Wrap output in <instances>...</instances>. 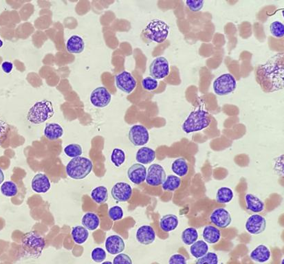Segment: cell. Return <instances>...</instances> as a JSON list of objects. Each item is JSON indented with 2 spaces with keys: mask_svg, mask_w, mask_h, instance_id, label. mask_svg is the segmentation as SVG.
<instances>
[{
  "mask_svg": "<svg viewBox=\"0 0 284 264\" xmlns=\"http://www.w3.org/2000/svg\"><path fill=\"white\" fill-rule=\"evenodd\" d=\"M256 80L265 92H275L284 89V53H280L270 57L257 67Z\"/></svg>",
  "mask_w": 284,
  "mask_h": 264,
  "instance_id": "cell-1",
  "label": "cell"
},
{
  "mask_svg": "<svg viewBox=\"0 0 284 264\" xmlns=\"http://www.w3.org/2000/svg\"><path fill=\"white\" fill-rule=\"evenodd\" d=\"M55 114L53 103L50 100H41L30 107L27 120L34 125H40L47 121Z\"/></svg>",
  "mask_w": 284,
  "mask_h": 264,
  "instance_id": "cell-2",
  "label": "cell"
},
{
  "mask_svg": "<svg viewBox=\"0 0 284 264\" xmlns=\"http://www.w3.org/2000/svg\"><path fill=\"white\" fill-rule=\"evenodd\" d=\"M211 124L210 115L204 109L199 108L190 112L183 124V130L186 134L197 132L207 128Z\"/></svg>",
  "mask_w": 284,
  "mask_h": 264,
  "instance_id": "cell-3",
  "label": "cell"
},
{
  "mask_svg": "<svg viewBox=\"0 0 284 264\" xmlns=\"http://www.w3.org/2000/svg\"><path fill=\"white\" fill-rule=\"evenodd\" d=\"M45 240L35 231L27 233L21 239V248L27 256L32 258H39L45 248Z\"/></svg>",
  "mask_w": 284,
  "mask_h": 264,
  "instance_id": "cell-4",
  "label": "cell"
},
{
  "mask_svg": "<svg viewBox=\"0 0 284 264\" xmlns=\"http://www.w3.org/2000/svg\"><path fill=\"white\" fill-rule=\"evenodd\" d=\"M93 164L91 160L87 158H75L68 163L66 170L68 176L75 179L86 178L93 170Z\"/></svg>",
  "mask_w": 284,
  "mask_h": 264,
  "instance_id": "cell-5",
  "label": "cell"
},
{
  "mask_svg": "<svg viewBox=\"0 0 284 264\" xmlns=\"http://www.w3.org/2000/svg\"><path fill=\"white\" fill-rule=\"evenodd\" d=\"M170 33V26L161 19H154L149 23L143 30L145 37L149 40L161 44L164 42Z\"/></svg>",
  "mask_w": 284,
  "mask_h": 264,
  "instance_id": "cell-6",
  "label": "cell"
},
{
  "mask_svg": "<svg viewBox=\"0 0 284 264\" xmlns=\"http://www.w3.org/2000/svg\"><path fill=\"white\" fill-rule=\"evenodd\" d=\"M213 90L218 96H226L233 92L237 88V82L231 74H223L213 82Z\"/></svg>",
  "mask_w": 284,
  "mask_h": 264,
  "instance_id": "cell-7",
  "label": "cell"
},
{
  "mask_svg": "<svg viewBox=\"0 0 284 264\" xmlns=\"http://www.w3.org/2000/svg\"><path fill=\"white\" fill-rule=\"evenodd\" d=\"M151 77L156 80H163L170 73V64L164 57H158L150 64Z\"/></svg>",
  "mask_w": 284,
  "mask_h": 264,
  "instance_id": "cell-8",
  "label": "cell"
},
{
  "mask_svg": "<svg viewBox=\"0 0 284 264\" xmlns=\"http://www.w3.org/2000/svg\"><path fill=\"white\" fill-rule=\"evenodd\" d=\"M129 140L136 147L144 146L150 141V133L143 125H136L130 128Z\"/></svg>",
  "mask_w": 284,
  "mask_h": 264,
  "instance_id": "cell-9",
  "label": "cell"
},
{
  "mask_svg": "<svg viewBox=\"0 0 284 264\" xmlns=\"http://www.w3.org/2000/svg\"><path fill=\"white\" fill-rule=\"evenodd\" d=\"M166 179V172L161 165L153 164L147 171L146 182L152 186H158L163 184Z\"/></svg>",
  "mask_w": 284,
  "mask_h": 264,
  "instance_id": "cell-10",
  "label": "cell"
},
{
  "mask_svg": "<svg viewBox=\"0 0 284 264\" xmlns=\"http://www.w3.org/2000/svg\"><path fill=\"white\" fill-rule=\"evenodd\" d=\"M115 84L116 87L126 94H130L134 90L137 82L130 73L123 71L115 77Z\"/></svg>",
  "mask_w": 284,
  "mask_h": 264,
  "instance_id": "cell-11",
  "label": "cell"
},
{
  "mask_svg": "<svg viewBox=\"0 0 284 264\" xmlns=\"http://www.w3.org/2000/svg\"><path fill=\"white\" fill-rule=\"evenodd\" d=\"M246 231L251 235H260L264 233L267 228V220L265 217L259 214L252 215L246 220Z\"/></svg>",
  "mask_w": 284,
  "mask_h": 264,
  "instance_id": "cell-12",
  "label": "cell"
},
{
  "mask_svg": "<svg viewBox=\"0 0 284 264\" xmlns=\"http://www.w3.org/2000/svg\"><path fill=\"white\" fill-rule=\"evenodd\" d=\"M132 188L126 182H118L111 190V197L118 202H125L130 200L132 195Z\"/></svg>",
  "mask_w": 284,
  "mask_h": 264,
  "instance_id": "cell-13",
  "label": "cell"
},
{
  "mask_svg": "<svg viewBox=\"0 0 284 264\" xmlns=\"http://www.w3.org/2000/svg\"><path fill=\"white\" fill-rule=\"evenodd\" d=\"M111 96L108 89L105 87H98L91 93V101L95 107L103 108L111 102Z\"/></svg>",
  "mask_w": 284,
  "mask_h": 264,
  "instance_id": "cell-14",
  "label": "cell"
},
{
  "mask_svg": "<svg viewBox=\"0 0 284 264\" xmlns=\"http://www.w3.org/2000/svg\"><path fill=\"white\" fill-rule=\"evenodd\" d=\"M211 223L220 229H226L231 224L232 217L227 210L218 208L214 210L210 215Z\"/></svg>",
  "mask_w": 284,
  "mask_h": 264,
  "instance_id": "cell-15",
  "label": "cell"
},
{
  "mask_svg": "<svg viewBox=\"0 0 284 264\" xmlns=\"http://www.w3.org/2000/svg\"><path fill=\"white\" fill-rule=\"evenodd\" d=\"M127 176L129 180L134 184H141L146 179L147 169L143 165L136 163L129 168Z\"/></svg>",
  "mask_w": 284,
  "mask_h": 264,
  "instance_id": "cell-16",
  "label": "cell"
},
{
  "mask_svg": "<svg viewBox=\"0 0 284 264\" xmlns=\"http://www.w3.org/2000/svg\"><path fill=\"white\" fill-rule=\"evenodd\" d=\"M105 247L107 253L115 256L123 252L125 244L121 237L114 235L106 239Z\"/></svg>",
  "mask_w": 284,
  "mask_h": 264,
  "instance_id": "cell-17",
  "label": "cell"
},
{
  "mask_svg": "<svg viewBox=\"0 0 284 264\" xmlns=\"http://www.w3.org/2000/svg\"><path fill=\"white\" fill-rule=\"evenodd\" d=\"M136 240L143 245H150L156 240V233L152 226L144 225L137 230Z\"/></svg>",
  "mask_w": 284,
  "mask_h": 264,
  "instance_id": "cell-18",
  "label": "cell"
},
{
  "mask_svg": "<svg viewBox=\"0 0 284 264\" xmlns=\"http://www.w3.org/2000/svg\"><path fill=\"white\" fill-rule=\"evenodd\" d=\"M31 186L35 193H45L49 191L51 184L47 176L44 174H38L32 178Z\"/></svg>",
  "mask_w": 284,
  "mask_h": 264,
  "instance_id": "cell-19",
  "label": "cell"
},
{
  "mask_svg": "<svg viewBox=\"0 0 284 264\" xmlns=\"http://www.w3.org/2000/svg\"><path fill=\"white\" fill-rule=\"evenodd\" d=\"M250 258L255 262L266 263L269 262L271 258V250L267 246L261 244L251 253Z\"/></svg>",
  "mask_w": 284,
  "mask_h": 264,
  "instance_id": "cell-20",
  "label": "cell"
},
{
  "mask_svg": "<svg viewBox=\"0 0 284 264\" xmlns=\"http://www.w3.org/2000/svg\"><path fill=\"white\" fill-rule=\"evenodd\" d=\"M155 151L150 147H143L138 150L136 153V160L139 164L149 165L156 159Z\"/></svg>",
  "mask_w": 284,
  "mask_h": 264,
  "instance_id": "cell-21",
  "label": "cell"
},
{
  "mask_svg": "<svg viewBox=\"0 0 284 264\" xmlns=\"http://www.w3.org/2000/svg\"><path fill=\"white\" fill-rule=\"evenodd\" d=\"M246 208L249 211L255 213H261L265 209L263 201L251 193L246 194L245 196Z\"/></svg>",
  "mask_w": 284,
  "mask_h": 264,
  "instance_id": "cell-22",
  "label": "cell"
},
{
  "mask_svg": "<svg viewBox=\"0 0 284 264\" xmlns=\"http://www.w3.org/2000/svg\"><path fill=\"white\" fill-rule=\"evenodd\" d=\"M85 48V42L80 36L73 35L66 42V49L71 54L82 53Z\"/></svg>",
  "mask_w": 284,
  "mask_h": 264,
  "instance_id": "cell-23",
  "label": "cell"
},
{
  "mask_svg": "<svg viewBox=\"0 0 284 264\" xmlns=\"http://www.w3.org/2000/svg\"><path fill=\"white\" fill-rule=\"evenodd\" d=\"M179 221L178 217L174 214L164 215L160 220V228L165 233H170L177 229Z\"/></svg>",
  "mask_w": 284,
  "mask_h": 264,
  "instance_id": "cell-24",
  "label": "cell"
},
{
  "mask_svg": "<svg viewBox=\"0 0 284 264\" xmlns=\"http://www.w3.org/2000/svg\"><path fill=\"white\" fill-rule=\"evenodd\" d=\"M202 238L206 243L217 244L221 239L220 231L215 226H206L203 230Z\"/></svg>",
  "mask_w": 284,
  "mask_h": 264,
  "instance_id": "cell-25",
  "label": "cell"
},
{
  "mask_svg": "<svg viewBox=\"0 0 284 264\" xmlns=\"http://www.w3.org/2000/svg\"><path fill=\"white\" fill-rule=\"evenodd\" d=\"M44 136L50 141H56L64 135V129L59 124L48 123L44 129Z\"/></svg>",
  "mask_w": 284,
  "mask_h": 264,
  "instance_id": "cell-26",
  "label": "cell"
},
{
  "mask_svg": "<svg viewBox=\"0 0 284 264\" xmlns=\"http://www.w3.org/2000/svg\"><path fill=\"white\" fill-rule=\"evenodd\" d=\"M83 226L89 231H95L100 224V220L98 215L93 213H87L82 217Z\"/></svg>",
  "mask_w": 284,
  "mask_h": 264,
  "instance_id": "cell-27",
  "label": "cell"
},
{
  "mask_svg": "<svg viewBox=\"0 0 284 264\" xmlns=\"http://www.w3.org/2000/svg\"><path fill=\"white\" fill-rule=\"evenodd\" d=\"M208 252V246L206 242L203 240L196 241L195 243L190 245V253L191 256L196 259L202 258Z\"/></svg>",
  "mask_w": 284,
  "mask_h": 264,
  "instance_id": "cell-28",
  "label": "cell"
},
{
  "mask_svg": "<svg viewBox=\"0 0 284 264\" xmlns=\"http://www.w3.org/2000/svg\"><path fill=\"white\" fill-rule=\"evenodd\" d=\"M71 235L74 242L77 244L85 243L89 237V232L82 226H77L72 229Z\"/></svg>",
  "mask_w": 284,
  "mask_h": 264,
  "instance_id": "cell-29",
  "label": "cell"
},
{
  "mask_svg": "<svg viewBox=\"0 0 284 264\" xmlns=\"http://www.w3.org/2000/svg\"><path fill=\"white\" fill-rule=\"evenodd\" d=\"M172 170L176 176L184 177L188 174L189 165L188 162L183 158L176 159L172 163Z\"/></svg>",
  "mask_w": 284,
  "mask_h": 264,
  "instance_id": "cell-30",
  "label": "cell"
},
{
  "mask_svg": "<svg viewBox=\"0 0 284 264\" xmlns=\"http://www.w3.org/2000/svg\"><path fill=\"white\" fill-rule=\"evenodd\" d=\"M91 197L97 204H103L107 202L108 199L107 188L104 186H97L92 191Z\"/></svg>",
  "mask_w": 284,
  "mask_h": 264,
  "instance_id": "cell-31",
  "label": "cell"
},
{
  "mask_svg": "<svg viewBox=\"0 0 284 264\" xmlns=\"http://www.w3.org/2000/svg\"><path fill=\"white\" fill-rule=\"evenodd\" d=\"M181 184V179L178 176L170 175L166 177L162 188L165 191H175L179 189Z\"/></svg>",
  "mask_w": 284,
  "mask_h": 264,
  "instance_id": "cell-32",
  "label": "cell"
},
{
  "mask_svg": "<svg viewBox=\"0 0 284 264\" xmlns=\"http://www.w3.org/2000/svg\"><path fill=\"white\" fill-rule=\"evenodd\" d=\"M183 243L188 246L192 245L198 239V233L195 228L189 227L185 229L181 235Z\"/></svg>",
  "mask_w": 284,
  "mask_h": 264,
  "instance_id": "cell-33",
  "label": "cell"
},
{
  "mask_svg": "<svg viewBox=\"0 0 284 264\" xmlns=\"http://www.w3.org/2000/svg\"><path fill=\"white\" fill-rule=\"evenodd\" d=\"M234 197L233 191L229 187L219 188L216 194L217 202L220 204H227L233 200Z\"/></svg>",
  "mask_w": 284,
  "mask_h": 264,
  "instance_id": "cell-34",
  "label": "cell"
},
{
  "mask_svg": "<svg viewBox=\"0 0 284 264\" xmlns=\"http://www.w3.org/2000/svg\"><path fill=\"white\" fill-rule=\"evenodd\" d=\"M0 191L6 197H14L17 194L18 188L15 183L12 181H7L1 184Z\"/></svg>",
  "mask_w": 284,
  "mask_h": 264,
  "instance_id": "cell-35",
  "label": "cell"
},
{
  "mask_svg": "<svg viewBox=\"0 0 284 264\" xmlns=\"http://www.w3.org/2000/svg\"><path fill=\"white\" fill-rule=\"evenodd\" d=\"M111 161L116 168H119L125 161V153L120 149L116 148L113 150L111 155Z\"/></svg>",
  "mask_w": 284,
  "mask_h": 264,
  "instance_id": "cell-36",
  "label": "cell"
},
{
  "mask_svg": "<svg viewBox=\"0 0 284 264\" xmlns=\"http://www.w3.org/2000/svg\"><path fill=\"white\" fill-rule=\"evenodd\" d=\"M64 153L68 157L75 159L82 155V148L80 145L71 144L65 147Z\"/></svg>",
  "mask_w": 284,
  "mask_h": 264,
  "instance_id": "cell-37",
  "label": "cell"
},
{
  "mask_svg": "<svg viewBox=\"0 0 284 264\" xmlns=\"http://www.w3.org/2000/svg\"><path fill=\"white\" fill-rule=\"evenodd\" d=\"M271 34L276 38H282L284 36V26L280 21H275L270 26Z\"/></svg>",
  "mask_w": 284,
  "mask_h": 264,
  "instance_id": "cell-38",
  "label": "cell"
},
{
  "mask_svg": "<svg viewBox=\"0 0 284 264\" xmlns=\"http://www.w3.org/2000/svg\"><path fill=\"white\" fill-rule=\"evenodd\" d=\"M195 264H218V257L216 253L208 252L205 256L197 259Z\"/></svg>",
  "mask_w": 284,
  "mask_h": 264,
  "instance_id": "cell-39",
  "label": "cell"
},
{
  "mask_svg": "<svg viewBox=\"0 0 284 264\" xmlns=\"http://www.w3.org/2000/svg\"><path fill=\"white\" fill-rule=\"evenodd\" d=\"M141 84L143 89L149 91L156 90L158 86H159V83H158V80L151 77H147L144 78L142 80Z\"/></svg>",
  "mask_w": 284,
  "mask_h": 264,
  "instance_id": "cell-40",
  "label": "cell"
},
{
  "mask_svg": "<svg viewBox=\"0 0 284 264\" xmlns=\"http://www.w3.org/2000/svg\"><path fill=\"white\" fill-rule=\"evenodd\" d=\"M91 258L96 263H101L107 258V254L102 248H96L92 251Z\"/></svg>",
  "mask_w": 284,
  "mask_h": 264,
  "instance_id": "cell-41",
  "label": "cell"
},
{
  "mask_svg": "<svg viewBox=\"0 0 284 264\" xmlns=\"http://www.w3.org/2000/svg\"><path fill=\"white\" fill-rule=\"evenodd\" d=\"M108 215L111 220L118 221L121 220L124 215L123 208L118 206H112L109 209Z\"/></svg>",
  "mask_w": 284,
  "mask_h": 264,
  "instance_id": "cell-42",
  "label": "cell"
},
{
  "mask_svg": "<svg viewBox=\"0 0 284 264\" xmlns=\"http://www.w3.org/2000/svg\"><path fill=\"white\" fill-rule=\"evenodd\" d=\"M112 264H133L132 259L128 255L120 253L114 258Z\"/></svg>",
  "mask_w": 284,
  "mask_h": 264,
  "instance_id": "cell-43",
  "label": "cell"
},
{
  "mask_svg": "<svg viewBox=\"0 0 284 264\" xmlns=\"http://www.w3.org/2000/svg\"><path fill=\"white\" fill-rule=\"evenodd\" d=\"M187 6L189 8L190 11L198 12L204 6V1H187Z\"/></svg>",
  "mask_w": 284,
  "mask_h": 264,
  "instance_id": "cell-44",
  "label": "cell"
},
{
  "mask_svg": "<svg viewBox=\"0 0 284 264\" xmlns=\"http://www.w3.org/2000/svg\"><path fill=\"white\" fill-rule=\"evenodd\" d=\"M169 264H188L187 259L183 255L175 254L169 260Z\"/></svg>",
  "mask_w": 284,
  "mask_h": 264,
  "instance_id": "cell-45",
  "label": "cell"
},
{
  "mask_svg": "<svg viewBox=\"0 0 284 264\" xmlns=\"http://www.w3.org/2000/svg\"><path fill=\"white\" fill-rule=\"evenodd\" d=\"M8 129V124L0 118V145H1V143H2L3 139L4 138Z\"/></svg>",
  "mask_w": 284,
  "mask_h": 264,
  "instance_id": "cell-46",
  "label": "cell"
},
{
  "mask_svg": "<svg viewBox=\"0 0 284 264\" xmlns=\"http://www.w3.org/2000/svg\"><path fill=\"white\" fill-rule=\"evenodd\" d=\"M1 68L6 74H10L13 69V64L10 62H4L1 64Z\"/></svg>",
  "mask_w": 284,
  "mask_h": 264,
  "instance_id": "cell-47",
  "label": "cell"
},
{
  "mask_svg": "<svg viewBox=\"0 0 284 264\" xmlns=\"http://www.w3.org/2000/svg\"><path fill=\"white\" fill-rule=\"evenodd\" d=\"M3 181H4V174L3 171L0 169V184H2Z\"/></svg>",
  "mask_w": 284,
  "mask_h": 264,
  "instance_id": "cell-48",
  "label": "cell"
},
{
  "mask_svg": "<svg viewBox=\"0 0 284 264\" xmlns=\"http://www.w3.org/2000/svg\"><path fill=\"white\" fill-rule=\"evenodd\" d=\"M3 46V42L2 40H1V39H0V48L2 47Z\"/></svg>",
  "mask_w": 284,
  "mask_h": 264,
  "instance_id": "cell-49",
  "label": "cell"
},
{
  "mask_svg": "<svg viewBox=\"0 0 284 264\" xmlns=\"http://www.w3.org/2000/svg\"><path fill=\"white\" fill-rule=\"evenodd\" d=\"M101 264H112V263H111V262L107 261L103 262V263H102Z\"/></svg>",
  "mask_w": 284,
  "mask_h": 264,
  "instance_id": "cell-50",
  "label": "cell"
},
{
  "mask_svg": "<svg viewBox=\"0 0 284 264\" xmlns=\"http://www.w3.org/2000/svg\"><path fill=\"white\" fill-rule=\"evenodd\" d=\"M282 264H284V260H282Z\"/></svg>",
  "mask_w": 284,
  "mask_h": 264,
  "instance_id": "cell-51",
  "label": "cell"
}]
</instances>
